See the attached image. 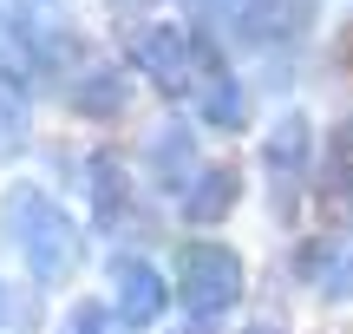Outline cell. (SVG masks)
<instances>
[{"label":"cell","instance_id":"4fadbf2b","mask_svg":"<svg viewBox=\"0 0 353 334\" xmlns=\"http://www.w3.org/2000/svg\"><path fill=\"white\" fill-rule=\"evenodd\" d=\"M321 288H327V295H353V249H347V256H334V269H327V282H321Z\"/></svg>","mask_w":353,"mask_h":334},{"label":"cell","instance_id":"5b68a950","mask_svg":"<svg viewBox=\"0 0 353 334\" xmlns=\"http://www.w3.org/2000/svg\"><path fill=\"white\" fill-rule=\"evenodd\" d=\"M229 210H236V170H229V164L196 170V184L183 190V217L190 223H223Z\"/></svg>","mask_w":353,"mask_h":334},{"label":"cell","instance_id":"30bf717a","mask_svg":"<svg viewBox=\"0 0 353 334\" xmlns=\"http://www.w3.org/2000/svg\"><path fill=\"white\" fill-rule=\"evenodd\" d=\"M307 144H314L307 118H281L275 138H268V164H275V170H301L307 164Z\"/></svg>","mask_w":353,"mask_h":334},{"label":"cell","instance_id":"52a82bcc","mask_svg":"<svg viewBox=\"0 0 353 334\" xmlns=\"http://www.w3.org/2000/svg\"><path fill=\"white\" fill-rule=\"evenodd\" d=\"M196 86H203V118H210V125H223V131H236V125H242V92H236V79L216 66V52H203Z\"/></svg>","mask_w":353,"mask_h":334},{"label":"cell","instance_id":"8992f818","mask_svg":"<svg viewBox=\"0 0 353 334\" xmlns=\"http://www.w3.org/2000/svg\"><path fill=\"white\" fill-rule=\"evenodd\" d=\"M125 99H131V72H118V66H92V72H79V86H72V105L85 118H118Z\"/></svg>","mask_w":353,"mask_h":334},{"label":"cell","instance_id":"9a60e30c","mask_svg":"<svg viewBox=\"0 0 353 334\" xmlns=\"http://www.w3.org/2000/svg\"><path fill=\"white\" fill-rule=\"evenodd\" d=\"M0 322H7V288H0Z\"/></svg>","mask_w":353,"mask_h":334},{"label":"cell","instance_id":"277c9868","mask_svg":"<svg viewBox=\"0 0 353 334\" xmlns=\"http://www.w3.org/2000/svg\"><path fill=\"white\" fill-rule=\"evenodd\" d=\"M112 282H118V322L125 328H151L157 315H164V275L151 269V262H118L112 269Z\"/></svg>","mask_w":353,"mask_h":334},{"label":"cell","instance_id":"3957f363","mask_svg":"<svg viewBox=\"0 0 353 334\" xmlns=\"http://www.w3.org/2000/svg\"><path fill=\"white\" fill-rule=\"evenodd\" d=\"M138 66L164 92H183V86H196L190 66H203V46L183 33V26H144V33H138Z\"/></svg>","mask_w":353,"mask_h":334},{"label":"cell","instance_id":"8fae6325","mask_svg":"<svg viewBox=\"0 0 353 334\" xmlns=\"http://www.w3.org/2000/svg\"><path fill=\"white\" fill-rule=\"evenodd\" d=\"M26 131V99L13 92V79H0V151H13Z\"/></svg>","mask_w":353,"mask_h":334},{"label":"cell","instance_id":"ba28073f","mask_svg":"<svg viewBox=\"0 0 353 334\" xmlns=\"http://www.w3.org/2000/svg\"><path fill=\"white\" fill-rule=\"evenodd\" d=\"M125 157L118 151H99L92 157V210H99V223H118L125 217Z\"/></svg>","mask_w":353,"mask_h":334},{"label":"cell","instance_id":"7c38bea8","mask_svg":"<svg viewBox=\"0 0 353 334\" xmlns=\"http://www.w3.org/2000/svg\"><path fill=\"white\" fill-rule=\"evenodd\" d=\"M118 308H99V302H79L72 315H65V334H118Z\"/></svg>","mask_w":353,"mask_h":334},{"label":"cell","instance_id":"7a4b0ae2","mask_svg":"<svg viewBox=\"0 0 353 334\" xmlns=\"http://www.w3.org/2000/svg\"><path fill=\"white\" fill-rule=\"evenodd\" d=\"M176 282H183V308L223 315V308H236V295H242V262H236V249H223V243H183Z\"/></svg>","mask_w":353,"mask_h":334},{"label":"cell","instance_id":"6da1fadb","mask_svg":"<svg viewBox=\"0 0 353 334\" xmlns=\"http://www.w3.org/2000/svg\"><path fill=\"white\" fill-rule=\"evenodd\" d=\"M7 230H13V243H20L26 269H33L39 282H65V275L79 269V230H72V217H65L52 197L7 190Z\"/></svg>","mask_w":353,"mask_h":334},{"label":"cell","instance_id":"5bb4252c","mask_svg":"<svg viewBox=\"0 0 353 334\" xmlns=\"http://www.w3.org/2000/svg\"><path fill=\"white\" fill-rule=\"evenodd\" d=\"M105 7H112V13H125V20H138V13H151L157 0H105Z\"/></svg>","mask_w":353,"mask_h":334},{"label":"cell","instance_id":"9c48e42d","mask_svg":"<svg viewBox=\"0 0 353 334\" xmlns=\"http://www.w3.org/2000/svg\"><path fill=\"white\" fill-rule=\"evenodd\" d=\"M151 164H157V184H170V190H183V170L196 164V151H190V131L183 125H170V131H157V144H151Z\"/></svg>","mask_w":353,"mask_h":334}]
</instances>
